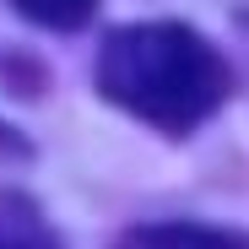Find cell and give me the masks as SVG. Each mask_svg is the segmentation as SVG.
I'll list each match as a JSON object with an SVG mask.
<instances>
[{
	"mask_svg": "<svg viewBox=\"0 0 249 249\" xmlns=\"http://www.w3.org/2000/svg\"><path fill=\"white\" fill-rule=\"evenodd\" d=\"M0 146H11V130H6V124H0Z\"/></svg>",
	"mask_w": 249,
	"mask_h": 249,
	"instance_id": "cell-5",
	"label": "cell"
},
{
	"mask_svg": "<svg viewBox=\"0 0 249 249\" xmlns=\"http://www.w3.org/2000/svg\"><path fill=\"white\" fill-rule=\"evenodd\" d=\"M0 249H60L49 217L22 190H0Z\"/></svg>",
	"mask_w": 249,
	"mask_h": 249,
	"instance_id": "cell-3",
	"label": "cell"
},
{
	"mask_svg": "<svg viewBox=\"0 0 249 249\" xmlns=\"http://www.w3.org/2000/svg\"><path fill=\"white\" fill-rule=\"evenodd\" d=\"M11 6H17L27 22H38V27L71 33V27H81V22L92 17V6H98V0H11Z\"/></svg>",
	"mask_w": 249,
	"mask_h": 249,
	"instance_id": "cell-4",
	"label": "cell"
},
{
	"mask_svg": "<svg viewBox=\"0 0 249 249\" xmlns=\"http://www.w3.org/2000/svg\"><path fill=\"white\" fill-rule=\"evenodd\" d=\"M98 92L162 136H190L228 103L233 71L184 22H130L98 49Z\"/></svg>",
	"mask_w": 249,
	"mask_h": 249,
	"instance_id": "cell-1",
	"label": "cell"
},
{
	"mask_svg": "<svg viewBox=\"0 0 249 249\" xmlns=\"http://www.w3.org/2000/svg\"><path fill=\"white\" fill-rule=\"evenodd\" d=\"M114 249H249V233L212 222H141L119 233Z\"/></svg>",
	"mask_w": 249,
	"mask_h": 249,
	"instance_id": "cell-2",
	"label": "cell"
}]
</instances>
